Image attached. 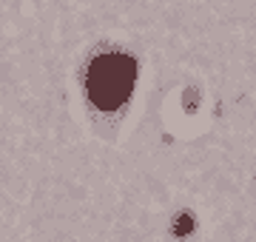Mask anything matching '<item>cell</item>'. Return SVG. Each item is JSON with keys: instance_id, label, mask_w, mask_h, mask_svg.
<instances>
[{"instance_id": "1", "label": "cell", "mask_w": 256, "mask_h": 242, "mask_svg": "<svg viewBox=\"0 0 256 242\" xmlns=\"http://www.w3.org/2000/svg\"><path fill=\"white\" fill-rule=\"evenodd\" d=\"M137 77V63L126 54H102L88 68V94L94 106L100 108H117L131 94Z\"/></svg>"}, {"instance_id": "2", "label": "cell", "mask_w": 256, "mask_h": 242, "mask_svg": "<svg viewBox=\"0 0 256 242\" xmlns=\"http://www.w3.org/2000/svg\"><path fill=\"white\" fill-rule=\"evenodd\" d=\"M176 222H180V225H176V228H174L176 234H182V231H191V216H180Z\"/></svg>"}]
</instances>
